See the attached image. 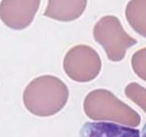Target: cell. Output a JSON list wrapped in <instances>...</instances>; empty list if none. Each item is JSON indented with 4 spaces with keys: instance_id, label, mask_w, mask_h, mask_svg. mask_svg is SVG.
I'll list each match as a JSON object with an SVG mask.
<instances>
[{
    "instance_id": "cell-1",
    "label": "cell",
    "mask_w": 146,
    "mask_h": 137,
    "mask_svg": "<svg viewBox=\"0 0 146 137\" xmlns=\"http://www.w3.org/2000/svg\"><path fill=\"white\" fill-rule=\"evenodd\" d=\"M69 91L58 77L44 75L32 80L23 94L25 108L38 117H50L65 106Z\"/></svg>"
},
{
    "instance_id": "cell-2",
    "label": "cell",
    "mask_w": 146,
    "mask_h": 137,
    "mask_svg": "<svg viewBox=\"0 0 146 137\" xmlns=\"http://www.w3.org/2000/svg\"><path fill=\"white\" fill-rule=\"evenodd\" d=\"M83 109L94 121H113L128 127H137L141 123V117L134 110L106 89L90 92L84 99Z\"/></svg>"
},
{
    "instance_id": "cell-3",
    "label": "cell",
    "mask_w": 146,
    "mask_h": 137,
    "mask_svg": "<svg viewBox=\"0 0 146 137\" xmlns=\"http://www.w3.org/2000/svg\"><path fill=\"white\" fill-rule=\"evenodd\" d=\"M93 35L111 61L123 60L127 50L137 43L136 39L126 32L119 18L112 15L99 20L94 27Z\"/></svg>"
},
{
    "instance_id": "cell-4",
    "label": "cell",
    "mask_w": 146,
    "mask_h": 137,
    "mask_svg": "<svg viewBox=\"0 0 146 137\" xmlns=\"http://www.w3.org/2000/svg\"><path fill=\"white\" fill-rule=\"evenodd\" d=\"M102 60L97 51L88 45H76L67 52L63 68L74 81L86 83L94 80L102 70Z\"/></svg>"
},
{
    "instance_id": "cell-5",
    "label": "cell",
    "mask_w": 146,
    "mask_h": 137,
    "mask_svg": "<svg viewBox=\"0 0 146 137\" xmlns=\"http://www.w3.org/2000/svg\"><path fill=\"white\" fill-rule=\"evenodd\" d=\"M39 5L38 0H3L0 3V19L10 29L22 30L32 24Z\"/></svg>"
},
{
    "instance_id": "cell-6",
    "label": "cell",
    "mask_w": 146,
    "mask_h": 137,
    "mask_svg": "<svg viewBox=\"0 0 146 137\" xmlns=\"http://www.w3.org/2000/svg\"><path fill=\"white\" fill-rule=\"evenodd\" d=\"M80 137H141L133 128L108 122H86L81 128Z\"/></svg>"
},
{
    "instance_id": "cell-7",
    "label": "cell",
    "mask_w": 146,
    "mask_h": 137,
    "mask_svg": "<svg viewBox=\"0 0 146 137\" xmlns=\"http://www.w3.org/2000/svg\"><path fill=\"white\" fill-rule=\"evenodd\" d=\"M87 1H55L48 2L44 16L60 21H72L79 18L86 9Z\"/></svg>"
},
{
    "instance_id": "cell-8",
    "label": "cell",
    "mask_w": 146,
    "mask_h": 137,
    "mask_svg": "<svg viewBox=\"0 0 146 137\" xmlns=\"http://www.w3.org/2000/svg\"><path fill=\"white\" fill-rule=\"evenodd\" d=\"M146 0L130 1L126 8V17L130 25L143 37L146 35Z\"/></svg>"
},
{
    "instance_id": "cell-9",
    "label": "cell",
    "mask_w": 146,
    "mask_h": 137,
    "mask_svg": "<svg viewBox=\"0 0 146 137\" xmlns=\"http://www.w3.org/2000/svg\"><path fill=\"white\" fill-rule=\"evenodd\" d=\"M145 88L137 83L129 84L125 88V95L128 99L140 106L144 111L146 110Z\"/></svg>"
},
{
    "instance_id": "cell-10",
    "label": "cell",
    "mask_w": 146,
    "mask_h": 137,
    "mask_svg": "<svg viewBox=\"0 0 146 137\" xmlns=\"http://www.w3.org/2000/svg\"><path fill=\"white\" fill-rule=\"evenodd\" d=\"M145 55L146 49L142 48L135 52L131 59V64L134 73L143 80H146Z\"/></svg>"
}]
</instances>
